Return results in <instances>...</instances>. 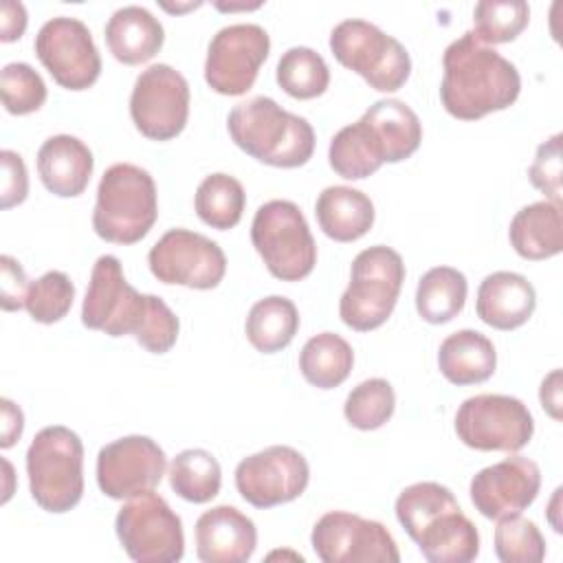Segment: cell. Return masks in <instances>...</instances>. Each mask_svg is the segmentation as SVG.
Listing matches in <instances>:
<instances>
[{
    "label": "cell",
    "mask_w": 563,
    "mask_h": 563,
    "mask_svg": "<svg viewBox=\"0 0 563 563\" xmlns=\"http://www.w3.org/2000/svg\"><path fill=\"white\" fill-rule=\"evenodd\" d=\"M33 46L42 66L62 88L86 90L99 79L101 55L81 20L68 15L46 20Z\"/></svg>",
    "instance_id": "9a60e30c"
},
{
    "label": "cell",
    "mask_w": 563,
    "mask_h": 563,
    "mask_svg": "<svg viewBox=\"0 0 563 563\" xmlns=\"http://www.w3.org/2000/svg\"><path fill=\"white\" fill-rule=\"evenodd\" d=\"M268 51L271 37L260 24L238 22L222 26L207 48L205 81L218 95L240 97L253 88Z\"/></svg>",
    "instance_id": "30bf717a"
},
{
    "label": "cell",
    "mask_w": 563,
    "mask_h": 563,
    "mask_svg": "<svg viewBox=\"0 0 563 563\" xmlns=\"http://www.w3.org/2000/svg\"><path fill=\"white\" fill-rule=\"evenodd\" d=\"M114 530L136 563H176L185 554L183 521L154 490L130 497L117 512Z\"/></svg>",
    "instance_id": "ba28073f"
},
{
    "label": "cell",
    "mask_w": 563,
    "mask_h": 563,
    "mask_svg": "<svg viewBox=\"0 0 563 563\" xmlns=\"http://www.w3.org/2000/svg\"><path fill=\"white\" fill-rule=\"evenodd\" d=\"M468 284L462 271L453 266L429 268L416 288V310L433 325L446 323L464 308Z\"/></svg>",
    "instance_id": "f546056e"
},
{
    "label": "cell",
    "mask_w": 563,
    "mask_h": 563,
    "mask_svg": "<svg viewBox=\"0 0 563 563\" xmlns=\"http://www.w3.org/2000/svg\"><path fill=\"white\" fill-rule=\"evenodd\" d=\"M438 367L453 385L484 383L497 367V352L486 334L468 328L457 330L440 343Z\"/></svg>",
    "instance_id": "484cf974"
},
{
    "label": "cell",
    "mask_w": 563,
    "mask_h": 563,
    "mask_svg": "<svg viewBox=\"0 0 563 563\" xmlns=\"http://www.w3.org/2000/svg\"><path fill=\"white\" fill-rule=\"evenodd\" d=\"M202 2H187V4H167V2H161V7L165 11H172V13H183V11H189V9H198Z\"/></svg>",
    "instance_id": "f907efd6"
},
{
    "label": "cell",
    "mask_w": 563,
    "mask_h": 563,
    "mask_svg": "<svg viewBox=\"0 0 563 563\" xmlns=\"http://www.w3.org/2000/svg\"><path fill=\"white\" fill-rule=\"evenodd\" d=\"M559 499H561V488H556V490H554V497H552V501H550V510H548V519H550V523H552L554 532H561V530H563V528H561V521L556 519V512H559Z\"/></svg>",
    "instance_id": "c3c4849f"
},
{
    "label": "cell",
    "mask_w": 563,
    "mask_h": 563,
    "mask_svg": "<svg viewBox=\"0 0 563 563\" xmlns=\"http://www.w3.org/2000/svg\"><path fill=\"white\" fill-rule=\"evenodd\" d=\"M130 117L136 130L152 141L178 136L189 117V84L169 64L147 66L134 81Z\"/></svg>",
    "instance_id": "8fae6325"
},
{
    "label": "cell",
    "mask_w": 563,
    "mask_h": 563,
    "mask_svg": "<svg viewBox=\"0 0 563 563\" xmlns=\"http://www.w3.org/2000/svg\"><path fill=\"white\" fill-rule=\"evenodd\" d=\"M455 433L475 451L515 453L530 442L534 420L530 409L515 396L477 394L457 407Z\"/></svg>",
    "instance_id": "9c48e42d"
},
{
    "label": "cell",
    "mask_w": 563,
    "mask_h": 563,
    "mask_svg": "<svg viewBox=\"0 0 563 563\" xmlns=\"http://www.w3.org/2000/svg\"><path fill=\"white\" fill-rule=\"evenodd\" d=\"M394 387L385 378H367L347 394L343 413L354 429L374 431L394 416Z\"/></svg>",
    "instance_id": "8d00e7d4"
},
{
    "label": "cell",
    "mask_w": 563,
    "mask_h": 563,
    "mask_svg": "<svg viewBox=\"0 0 563 563\" xmlns=\"http://www.w3.org/2000/svg\"><path fill=\"white\" fill-rule=\"evenodd\" d=\"M402 282L405 264L398 251L385 244L363 249L352 262L350 286L339 301L341 321L356 332L380 328L396 308Z\"/></svg>",
    "instance_id": "5b68a950"
},
{
    "label": "cell",
    "mask_w": 563,
    "mask_h": 563,
    "mask_svg": "<svg viewBox=\"0 0 563 563\" xmlns=\"http://www.w3.org/2000/svg\"><path fill=\"white\" fill-rule=\"evenodd\" d=\"M321 231L334 242H354L374 224V202L367 194L345 185L325 187L314 205Z\"/></svg>",
    "instance_id": "cb8c5ba5"
},
{
    "label": "cell",
    "mask_w": 563,
    "mask_h": 563,
    "mask_svg": "<svg viewBox=\"0 0 563 563\" xmlns=\"http://www.w3.org/2000/svg\"><path fill=\"white\" fill-rule=\"evenodd\" d=\"M537 308L534 286L519 273L495 271L477 288L475 312L495 330H515L523 325Z\"/></svg>",
    "instance_id": "ffe728a7"
},
{
    "label": "cell",
    "mask_w": 563,
    "mask_h": 563,
    "mask_svg": "<svg viewBox=\"0 0 563 563\" xmlns=\"http://www.w3.org/2000/svg\"><path fill=\"white\" fill-rule=\"evenodd\" d=\"M530 183L545 194V200L561 205V134L550 136L537 147L534 161L528 167Z\"/></svg>",
    "instance_id": "b9f144b4"
},
{
    "label": "cell",
    "mask_w": 563,
    "mask_h": 563,
    "mask_svg": "<svg viewBox=\"0 0 563 563\" xmlns=\"http://www.w3.org/2000/svg\"><path fill=\"white\" fill-rule=\"evenodd\" d=\"M255 545V523L235 506H213L196 521V554L205 563H244Z\"/></svg>",
    "instance_id": "d6986e66"
},
{
    "label": "cell",
    "mask_w": 563,
    "mask_h": 563,
    "mask_svg": "<svg viewBox=\"0 0 563 563\" xmlns=\"http://www.w3.org/2000/svg\"><path fill=\"white\" fill-rule=\"evenodd\" d=\"M262 2H251V4H246V2H240V4H224V2H216V7L220 9V11H238V9H242V11H249V9H257Z\"/></svg>",
    "instance_id": "681fc988"
},
{
    "label": "cell",
    "mask_w": 563,
    "mask_h": 563,
    "mask_svg": "<svg viewBox=\"0 0 563 563\" xmlns=\"http://www.w3.org/2000/svg\"><path fill=\"white\" fill-rule=\"evenodd\" d=\"M158 218L156 185L147 169L132 163L110 165L97 187L95 233L114 244L143 240Z\"/></svg>",
    "instance_id": "3957f363"
},
{
    "label": "cell",
    "mask_w": 563,
    "mask_h": 563,
    "mask_svg": "<svg viewBox=\"0 0 563 563\" xmlns=\"http://www.w3.org/2000/svg\"><path fill=\"white\" fill-rule=\"evenodd\" d=\"M330 51L341 66L358 73L378 92L402 88L411 73L407 48L367 20L339 22L330 33Z\"/></svg>",
    "instance_id": "52a82bcc"
},
{
    "label": "cell",
    "mask_w": 563,
    "mask_h": 563,
    "mask_svg": "<svg viewBox=\"0 0 563 563\" xmlns=\"http://www.w3.org/2000/svg\"><path fill=\"white\" fill-rule=\"evenodd\" d=\"M541 471L523 455L495 462L471 479V501L486 519H501L526 510L539 495Z\"/></svg>",
    "instance_id": "ac0fdd59"
},
{
    "label": "cell",
    "mask_w": 563,
    "mask_h": 563,
    "mask_svg": "<svg viewBox=\"0 0 563 563\" xmlns=\"http://www.w3.org/2000/svg\"><path fill=\"white\" fill-rule=\"evenodd\" d=\"M251 242L268 273L282 282H299L317 264V244L310 227L301 209L290 200H268L255 211Z\"/></svg>",
    "instance_id": "8992f818"
},
{
    "label": "cell",
    "mask_w": 563,
    "mask_h": 563,
    "mask_svg": "<svg viewBox=\"0 0 563 563\" xmlns=\"http://www.w3.org/2000/svg\"><path fill=\"white\" fill-rule=\"evenodd\" d=\"M147 310V295L128 284L114 255L97 257L81 303V323L108 336L136 334Z\"/></svg>",
    "instance_id": "4fadbf2b"
},
{
    "label": "cell",
    "mask_w": 563,
    "mask_h": 563,
    "mask_svg": "<svg viewBox=\"0 0 563 563\" xmlns=\"http://www.w3.org/2000/svg\"><path fill=\"white\" fill-rule=\"evenodd\" d=\"M222 471L205 449H185L169 464L172 490L191 504H207L220 493Z\"/></svg>",
    "instance_id": "d6a6232c"
},
{
    "label": "cell",
    "mask_w": 563,
    "mask_h": 563,
    "mask_svg": "<svg viewBox=\"0 0 563 563\" xmlns=\"http://www.w3.org/2000/svg\"><path fill=\"white\" fill-rule=\"evenodd\" d=\"M2 163V191H0V207L11 209L26 200L29 194V174L22 156L13 150L0 152Z\"/></svg>",
    "instance_id": "7bdbcfd3"
},
{
    "label": "cell",
    "mask_w": 563,
    "mask_h": 563,
    "mask_svg": "<svg viewBox=\"0 0 563 563\" xmlns=\"http://www.w3.org/2000/svg\"><path fill=\"white\" fill-rule=\"evenodd\" d=\"M508 238L517 255L523 260H548L563 249V220L561 205L552 200H539L526 205L510 220Z\"/></svg>",
    "instance_id": "d4e9b609"
},
{
    "label": "cell",
    "mask_w": 563,
    "mask_h": 563,
    "mask_svg": "<svg viewBox=\"0 0 563 563\" xmlns=\"http://www.w3.org/2000/svg\"><path fill=\"white\" fill-rule=\"evenodd\" d=\"M244 205L246 194L242 183L222 172L205 176L194 196L198 218L218 231L233 229L242 220Z\"/></svg>",
    "instance_id": "1f68e13d"
},
{
    "label": "cell",
    "mask_w": 563,
    "mask_h": 563,
    "mask_svg": "<svg viewBox=\"0 0 563 563\" xmlns=\"http://www.w3.org/2000/svg\"><path fill=\"white\" fill-rule=\"evenodd\" d=\"M541 407L554 418L561 420V369H552L539 389Z\"/></svg>",
    "instance_id": "7dc6e473"
},
{
    "label": "cell",
    "mask_w": 563,
    "mask_h": 563,
    "mask_svg": "<svg viewBox=\"0 0 563 563\" xmlns=\"http://www.w3.org/2000/svg\"><path fill=\"white\" fill-rule=\"evenodd\" d=\"M75 299V286L70 277L62 271H48L35 282H31L24 308L37 323L62 321Z\"/></svg>",
    "instance_id": "f35d334b"
},
{
    "label": "cell",
    "mask_w": 563,
    "mask_h": 563,
    "mask_svg": "<svg viewBox=\"0 0 563 563\" xmlns=\"http://www.w3.org/2000/svg\"><path fill=\"white\" fill-rule=\"evenodd\" d=\"M0 411H2V424H0V446L2 449H9L13 446L20 435H22V429H24V413L22 409L9 400V398H2L0 400Z\"/></svg>",
    "instance_id": "bcb514c9"
},
{
    "label": "cell",
    "mask_w": 563,
    "mask_h": 563,
    "mask_svg": "<svg viewBox=\"0 0 563 563\" xmlns=\"http://www.w3.org/2000/svg\"><path fill=\"white\" fill-rule=\"evenodd\" d=\"M440 101L462 121H475L510 108L521 92V77L512 62L479 44L471 31L453 40L442 55Z\"/></svg>",
    "instance_id": "6da1fadb"
},
{
    "label": "cell",
    "mask_w": 563,
    "mask_h": 563,
    "mask_svg": "<svg viewBox=\"0 0 563 563\" xmlns=\"http://www.w3.org/2000/svg\"><path fill=\"white\" fill-rule=\"evenodd\" d=\"M277 84L295 99H314L328 90L330 68L314 48L292 46L277 62Z\"/></svg>",
    "instance_id": "836d02e7"
},
{
    "label": "cell",
    "mask_w": 563,
    "mask_h": 563,
    "mask_svg": "<svg viewBox=\"0 0 563 563\" xmlns=\"http://www.w3.org/2000/svg\"><path fill=\"white\" fill-rule=\"evenodd\" d=\"M495 554L504 563H539L545 556V539L534 521L517 515L497 519Z\"/></svg>",
    "instance_id": "74e56055"
},
{
    "label": "cell",
    "mask_w": 563,
    "mask_h": 563,
    "mask_svg": "<svg viewBox=\"0 0 563 563\" xmlns=\"http://www.w3.org/2000/svg\"><path fill=\"white\" fill-rule=\"evenodd\" d=\"M413 541L429 563H471L479 554L477 528L460 504L438 512Z\"/></svg>",
    "instance_id": "603a6c76"
},
{
    "label": "cell",
    "mask_w": 563,
    "mask_h": 563,
    "mask_svg": "<svg viewBox=\"0 0 563 563\" xmlns=\"http://www.w3.org/2000/svg\"><path fill=\"white\" fill-rule=\"evenodd\" d=\"M227 130L242 152L271 167H301L314 152V130L308 119L264 95L233 106Z\"/></svg>",
    "instance_id": "7a4b0ae2"
},
{
    "label": "cell",
    "mask_w": 563,
    "mask_h": 563,
    "mask_svg": "<svg viewBox=\"0 0 563 563\" xmlns=\"http://www.w3.org/2000/svg\"><path fill=\"white\" fill-rule=\"evenodd\" d=\"M310 479L306 457L286 444L257 451L235 466V488L255 508H273L297 499Z\"/></svg>",
    "instance_id": "2e32d148"
},
{
    "label": "cell",
    "mask_w": 563,
    "mask_h": 563,
    "mask_svg": "<svg viewBox=\"0 0 563 563\" xmlns=\"http://www.w3.org/2000/svg\"><path fill=\"white\" fill-rule=\"evenodd\" d=\"M451 506H457V499L446 486L438 482H416L400 490L396 499V517L413 539L438 512Z\"/></svg>",
    "instance_id": "d590c367"
},
{
    "label": "cell",
    "mask_w": 563,
    "mask_h": 563,
    "mask_svg": "<svg viewBox=\"0 0 563 563\" xmlns=\"http://www.w3.org/2000/svg\"><path fill=\"white\" fill-rule=\"evenodd\" d=\"M363 119L374 130L385 163H400L420 147L422 123L405 101L380 99L363 112Z\"/></svg>",
    "instance_id": "4316f807"
},
{
    "label": "cell",
    "mask_w": 563,
    "mask_h": 563,
    "mask_svg": "<svg viewBox=\"0 0 563 563\" xmlns=\"http://www.w3.org/2000/svg\"><path fill=\"white\" fill-rule=\"evenodd\" d=\"M328 161L330 167L345 180L367 178L385 163L383 147L363 117L341 128L332 136L328 147Z\"/></svg>",
    "instance_id": "83f0119b"
},
{
    "label": "cell",
    "mask_w": 563,
    "mask_h": 563,
    "mask_svg": "<svg viewBox=\"0 0 563 563\" xmlns=\"http://www.w3.org/2000/svg\"><path fill=\"white\" fill-rule=\"evenodd\" d=\"M95 158L90 147L73 134L48 136L37 150V174L44 187L59 198L84 194L90 183Z\"/></svg>",
    "instance_id": "44dd1931"
},
{
    "label": "cell",
    "mask_w": 563,
    "mask_h": 563,
    "mask_svg": "<svg viewBox=\"0 0 563 563\" xmlns=\"http://www.w3.org/2000/svg\"><path fill=\"white\" fill-rule=\"evenodd\" d=\"M26 9L22 2L4 0L0 9V40L2 42H15L22 37L26 29Z\"/></svg>",
    "instance_id": "f6af8a7d"
},
{
    "label": "cell",
    "mask_w": 563,
    "mask_h": 563,
    "mask_svg": "<svg viewBox=\"0 0 563 563\" xmlns=\"http://www.w3.org/2000/svg\"><path fill=\"white\" fill-rule=\"evenodd\" d=\"M310 543L323 563H398L391 532L374 519L354 512H325L312 528Z\"/></svg>",
    "instance_id": "5bb4252c"
},
{
    "label": "cell",
    "mask_w": 563,
    "mask_h": 563,
    "mask_svg": "<svg viewBox=\"0 0 563 563\" xmlns=\"http://www.w3.org/2000/svg\"><path fill=\"white\" fill-rule=\"evenodd\" d=\"M0 306L2 310L11 312V310H20L26 303V292L31 282L26 279V273L22 268V264L11 257V255H2L0 257Z\"/></svg>",
    "instance_id": "ee69618b"
},
{
    "label": "cell",
    "mask_w": 563,
    "mask_h": 563,
    "mask_svg": "<svg viewBox=\"0 0 563 563\" xmlns=\"http://www.w3.org/2000/svg\"><path fill=\"white\" fill-rule=\"evenodd\" d=\"M26 475L35 504L46 512H68L84 495V444L79 435L53 424L35 433L26 449Z\"/></svg>",
    "instance_id": "277c9868"
},
{
    "label": "cell",
    "mask_w": 563,
    "mask_h": 563,
    "mask_svg": "<svg viewBox=\"0 0 563 563\" xmlns=\"http://www.w3.org/2000/svg\"><path fill=\"white\" fill-rule=\"evenodd\" d=\"M530 7L523 0H482L473 9V37L488 44H506L528 26Z\"/></svg>",
    "instance_id": "e575fe53"
},
{
    "label": "cell",
    "mask_w": 563,
    "mask_h": 563,
    "mask_svg": "<svg viewBox=\"0 0 563 563\" xmlns=\"http://www.w3.org/2000/svg\"><path fill=\"white\" fill-rule=\"evenodd\" d=\"M246 339L264 354H273L290 345L299 330L297 306L282 295H271L255 301L246 314Z\"/></svg>",
    "instance_id": "f1b7e54d"
},
{
    "label": "cell",
    "mask_w": 563,
    "mask_h": 563,
    "mask_svg": "<svg viewBox=\"0 0 563 563\" xmlns=\"http://www.w3.org/2000/svg\"><path fill=\"white\" fill-rule=\"evenodd\" d=\"M178 317L172 312V308L156 295H147V310L141 321V328L136 330L134 339L139 345H143L152 354H165L176 345L178 339Z\"/></svg>",
    "instance_id": "60d3db41"
},
{
    "label": "cell",
    "mask_w": 563,
    "mask_h": 563,
    "mask_svg": "<svg viewBox=\"0 0 563 563\" xmlns=\"http://www.w3.org/2000/svg\"><path fill=\"white\" fill-rule=\"evenodd\" d=\"M147 264L158 282L196 290L216 288L227 273V257L218 242L189 229L163 233L150 249Z\"/></svg>",
    "instance_id": "7c38bea8"
},
{
    "label": "cell",
    "mask_w": 563,
    "mask_h": 563,
    "mask_svg": "<svg viewBox=\"0 0 563 563\" xmlns=\"http://www.w3.org/2000/svg\"><path fill=\"white\" fill-rule=\"evenodd\" d=\"M0 95L9 114H31L46 101V84L33 66L11 62L0 73Z\"/></svg>",
    "instance_id": "ab89813d"
},
{
    "label": "cell",
    "mask_w": 563,
    "mask_h": 563,
    "mask_svg": "<svg viewBox=\"0 0 563 563\" xmlns=\"http://www.w3.org/2000/svg\"><path fill=\"white\" fill-rule=\"evenodd\" d=\"M352 365V345L336 332L310 336L299 352V369L303 378L319 389L339 387L350 376Z\"/></svg>",
    "instance_id": "4dcf8cb0"
},
{
    "label": "cell",
    "mask_w": 563,
    "mask_h": 563,
    "mask_svg": "<svg viewBox=\"0 0 563 563\" xmlns=\"http://www.w3.org/2000/svg\"><path fill=\"white\" fill-rule=\"evenodd\" d=\"M167 468L165 451L147 435H125L97 455V484L110 499H130L154 490Z\"/></svg>",
    "instance_id": "e0dca14e"
},
{
    "label": "cell",
    "mask_w": 563,
    "mask_h": 563,
    "mask_svg": "<svg viewBox=\"0 0 563 563\" xmlns=\"http://www.w3.org/2000/svg\"><path fill=\"white\" fill-rule=\"evenodd\" d=\"M103 33L112 57L128 66L152 59L165 42V31L158 18L139 4L117 9L108 18Z\"/></svg>",
    "instance_id": "7402d4cb"
}]
</instances>
